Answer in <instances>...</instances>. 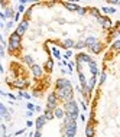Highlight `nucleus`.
<instances>
[{
  "label": "nucleus",
  "mask_w": 120,
  "mask_h": 137,
  "mask_svg": "<svg viewBox=\"0 0 120 137\" xmlns=\"http://www.w3.org/2000/svg\"><path fill=\"white\" fill-rule=\"evenodd\" d=\"M28 110H32V111H35V107L36 105H33V104H32V102H28Z\"/></svg>",
  "instance_id": "nucleus-37"
},
{
  "label": "nucleus",
  "mask_w": 120,
  "mask_h": 137,
  "mask_svg": "<svg viewBox=\"0 0 120 137\" xmlns=\"http://www.w3.org/2000/svg\"><path fill=\"white\" fill-rule=\"evenodd\" d=\"M90 13H91V16H94V18H100V12H98V9H96V7H93V9H90Z\"/></svg>",
  "instance_id": "nucleus-28"
},
{
  "label": "nucleus",
  "mask_w": 120,
  "mask_h": 137,
  "mask_svg": "<svg viewBox=\"0 0 120 137\" xmlns=\"http://www.w3.org/2000/svg\"><path fill=\"white\" fill-rule=\"evenodd\" d=\"M2 133L6 134V124H2ZM3 134H2V136H3Z\"/></svg>",
  "instance_id": "nucleus-43"
},
{
  "label": "nucleus",
  "mask_w": 120,
  "mask_h": 137,
  "mask_svg": "<svg viewBox=\"0 0 120 137\" xmlns=\"http://www.w3.org/2000/svg\"><path fill=\"white\" fill-rule=\"evenodd\" d=\"M67 87H72L70 80H65V78L57 80V88H67Z\"/></svg>",
  "instance_id": "nucleus-10"
},
{
  "label": "nucleus",
  "mask_w": 120,
  "mask_h": 137,
  "mask_svg": "<svg viewBox=\"0 0 120 137\" xmlns=\"http://www.w3.org/2000/svg\"><path fill=\"white\" fill-rule=\"evenodd\" d=\"M85 136L87 137H94V127L91 124H88L87 127H85Z\"/></svg>",
  "instance_id": "nucleus-21"
},
{
  "label": "nucleus",
  "mask_w": 120,
  "mask_h": 137,
  "mask_svg": "<svg viewBox=\"0 0 120 137\" xmlns=\"http://www.w3.org/2000/svg\"><path fill=\"white\" fill-rule=\"evenodd\" d=\"M0 56H5V48L0 49Z\"/></svg>",
  "instance_id": "nucleus-47"
},
{
  "label": "nucleus",
  "mask_w": 120,
  "mask_h": 137,
  "mask_svg": "<svg viewBox=\"0 0 120 137\" xmlns=\"http://www.w3.org/2000/svg\"><path fill=\"white\" fill-rule=\"evenodd\" d=\"M28 84H29V82H28L26 80H23V78H16V80L12 82V85H13L15 88H19V89H23Z\"/></svg>",
  "instance_id": "nucleus-7"
},
{
  "label": "nucleus",
  "mask_w": 120,
  "mask_h": 137,
  "mask_svg": "<svg viewBox=\"0 0 120 137\" xmlns=\"http://www.w3.org/2000/svg\"><path fill=\"white\" fill-rule=\"evenodd\" d=\"M96 82H97V77H91V78H90V80H88V82H87L91 91H93V88H94V87H96Z\"/></svg>",
  "instance_id": "nucleus-24"
},
{
  "label": "nucleus",
  "mask_w": 120,
  "mask_h": 137,
  "mask_svg": "<svg viewBox=\"0 0 120 137\" xmlns=\"http://www.w3.org/2000/svg\"><path fill=\"white\" fill-rule=\"evenodd\" d=\"M18 13H25V6H23V5L18 6Z\"/></svg>",
  "instance_id": "nucleus-35"
},
{
  "label": "nucleus",
  "mask_w": 120,
  "mask_h": 137,
  "mask_svg": "<svg viewBox=\"0 0 120 137\" xmlns=\"http://www.w3.org/2000/svg\"><path fill=\"white\" fill-rule=\"evenodd\" d=\"M22 61H23V64H26L28 66L33 65V58H32L31 55H25V56L22 58Z\"/></svg>",
  "instance_id": "nucleus-20"
},
{
  "label": "nucleus",
  "mask_w": 120,
  "mask_h": 137,
  "mask_svg": "<svg viewBox=\"0 0 120 137\" xmlns=\"http://www.w3.org/2000/svg\"><path fill=\"white\" fill-rule=\"evenodd\" d=\"M84 42H85V46L91 49L94 45L97 43V38H94V36H88V38H85V39H84Z\"/></svg>",
  "instance_id": "nucleus-13"
},
{
  "label": "nucleus",
  "mask_w": 120,
  "mask_h": 137,
  "mask_svg": "<svg viewBox=\"0 0 120 137\" xmlns=\"http://www.w3.org/2000/svg\"><path fill=\"white\" fill-rule=\"evenodd\" d=\"M32 10H33V7H32V9H29V10H26V13H25V16H26V20L29 18H31V14H32Z\"/></svg>",
  "instance_id": "nucleus-36"
},
{
  "label": "nucleus",
  "mask_w": 120,
  "mask_h": 137,
  "mask_svg": "<svg viewBox=\"0 0 120 137\" xmlns=\"http://www.w3.org/2000/svg\"><path fill=\"white\" fill-rule=\"evenodd\" d=\"M23 133H25V130L22 128V130H18V131L15 133V134H16V136H20V134H23Z\"/></svg>",
  "instance_id": "nucleus-44"
},
{
  "label": "nucleus",
  "mask_w": 120,
  "mask_h": 137,
  "mask_svg": "<svg viewBox=\"0 0 120 137\" xmlns=\"http://www.w3.org/2000/svg\"><path fill=\"white\" fill-rule=\"evenodd\" d=\"M46 121H48V120L45 118V115H39V117L36 118V121H35L36 130H42V127H44L45 124H46Z\"/></svg>",
  "instance_id": "nucleus-11"
},
{
  "label": "nucleus",
  "mask_w": 120,
  "mask_h": 137,
  "mask_svg": "<svg viewBox=\"0 0 120 137\" xmlns=\"http://www.w3.org/2000/svg\"><path fill=\"white\" fill-rule=\"evenodd\" d=\"M54 115H55V118L64 120V117H65V110H64V108H59V107H57V108L54 110Z\"/></svg>",
  "instance_id": "nucleus-15"
},
{
  "label": "nucleus",
  "mask_w": 120,
  "mask_h": 137,
  "mask_svg": "<svg viewBox=\"0 0 120 137\" xmlns=\"http://www.w3.org/2000/svg\"><path fill=\"white\" fill-rule=\"evenodd\" d=\"M91 61H93V59H91V56H90V55H87V53H78V55H77V62H78V64H83V62H85V64H90Z\"/></svg>",
  "instance_id": "nucleus-8"
},
{
  "label": "nucleus",
  "mask_w": 120,
  "mask_h": 137,
  "mask_svg": "<svg viewBox=\"0 0 120 137\" xmlns=\"http://www.w3.org/2000/svg\"><path fill=\"white\" fill-rule=\"evenodd\" d=\"M62 46H65V48H74V46H75V42L72 39H65Z\"/></svg>",
  "instance_id": "nucleus-23"
},
{
  "label": "nucleus",
  "mask_w": 120,
  "mask_h": 137,
  "mask_svg": "<svg viewBox=\"0 0 120 137\" xmlns=\"http://www.w3.org/2000/svg\"><path fill=\"white\" fill-rule=\"evenodd\" d=\"M35 111H36V113H39V111H42V107L36 105V107H35Z\"/></svg>",
  "instance_id": "nucleus-46"
},
{
  "label": "nucleus",
  "mask_w": 120,
  "mask_h": 137,
  "mask_svg": "<svg viewBox=\"0 0 120 137\" xmlns=\"http://www.w3.org/2000/svg\"><path fill=\"white\" fill-rule=\"evenodd\" d=\"M64 110H65V115L70 117V118L75 120L80 117V113H78V105H77V102L74 100H70V101L64 102Z\"/></svg>",
  "instance_id": "nucleus-1"
},
{
  "label": "nucleus",
  "mask_w": 120,
  "mask_h": 137,
  "mask_svg": "<svg viewBox=\"0 0 120 137\" xmlns=\"http://www.w3.org/2000/svg\"><path fill=\"white\" fill-rule=\"evenodd\" d=\"M45 118L48 120H52V118H55V115H54V111H51V110H48V108H45Z\"/></svg>",
  "instance_id": "nucleus-22"
},
{
  "label": "nucleus",
  "mask_w": 120,
  "mask_h": 137,
  "mask_svg": "<svg viewBox=\"0 0 120 137\" xmlns=\"http://www.w3.org/2000/svg\"><path fill=\"white\" fill-rule=\"evenodd\" d=\"M113 49H116V51H120V39H116L114 42H113Z\"/></svg>",
  "instance_id": "nucleus-31"
},
{
  "label": "nucleus",
  "mask_w": 120,
  "mask_h": 137,
  "mask_svg": "<svg viewBox=\"0 0 120 137\" xmlns=\"http://www.w3.org/2000/svg\"><path fill=\"white\" fill-rule=\"evenodd\" d=\"M19 19H20V13H16V16H15V20H16V22H18Z\"/></svg>",
  "instance_id": "nucleus-48"
},
{
  "label": "nucleus",
  "mask_w": 120,
  "mask_h": 137,
  "mask_svg": "<svg viewBox=\"0 0 120 137\" xmlns=\"http://www.w3.org/2000/svg\"><path fill=\"white\" fill-rule=\"evenodd\" d=\"M18 98H26V100H29V98H31V94L25 93V91H19V94H18Z\"/></svg>",
  "instance_id": "nucleus-27"
},
{
  "label": "nucleus",
  "mask_w": 120,
  "mask_h": 137,
  "mask_svg": "<svg viewBox=\"0 0 120 137\" xmlns=\"http://www.w3.org/2000/svg\"><path fill=\"white\" fill-rule=\"evenodd\" d=\"M6 97H9L10 100H16V98H18V97H16V95H15V94H12V93H9V94H7V95H6Z\"/></svg>",
  "instance_id": "nucleus-39"
},
{
  "label": "nucleus",
  "mask_w": 120,
  "mask_h": 137,
  "mask_svg": "<svg viewBox=\"0 0 120 137\" xmlns=\"http://www.w3.org/2000/svg\"><path fill=\"white\" fill-rule=\"evenodd\" d=\"M75 49H83L85 48V42L84 40H78V42H75V46H74Z\"/></svg>",
  "instance_id": "nucleus-30"
},
{
  "label": "nucleus",
  "mask_w": 120,
  "mask_h": 137,
  "mask_svg": "<svg viewBox=\"0 0 120 137\" xmlns=\"http://www.w3.org/2000/svg\"><path fill=\"white\" fill-rule=\"evenodd\" d=\"M77 13H78V14H81V16H83V14H85V9H84V7H80V9L77 10Z\"/></svg>",
  "instance_id": "nucleus-38"
},
{
  "label": "nucleus",
  "mask_w": 120,
  "mask_h": 137,
  "mask_svg": "<svg viewBox=\"0 0 120 137\" xmlns=\"http://www.w3.org/2000/svg\"><path fill=\"white\" fill-rule=\"evenodd\" d=\"M26 117H29V118H31V117H33V111H32V110H28L26 111Z\"/></svg>",
  "instance_id": "nucleus-40"
},
{
  "label": "nucleus",
  "mask_w": 120,
  "mask_h": 137,
  "mask_svg": "<svg viewBox=\"0 0 120 137\" xmlns=\"http://www.w3.org/2000/svg\"><path fill=\"white\" fill-rule=\"evenodd\" d=\"M101 12H104V13H107V14H113V13H116V9L114 7H103Z\"/></svg>",
  "instance_id": "nucleus-26"
},
{
  "label": "nucleus",
  "mask_w": 120,
  "mask_h": 137,
  "mask_svg": "<svg viewBox=\"0 0 120 137\" xmlns=\"http://www.w3.org/2000/svg\"><path fill=\"white\" fill-rule=\"evenodd\" d=\"M6 19H7V18H6V14H5V12H3V13H0V20H3V22H5Z\"/></svg>",
  "instance_id": "nucleus-42"
},
{
  "label": "nucleus",
  "mask_w": 120,
  "mask_h": 137,
  "mask_svg": "<svg viewBox=\"0 0 120 137\" xmlns=\"http://www.w3.org/2000/svg\"><path fill=\"white\" fill-rule=\"evenodd\" d=\"M44 69L46 72H52V69H54V61H52V59H48V61L45 62Z\"/></svg>",
  "instance_id": "nucleus-19"
},
{
  "label": "nucleus",
  "mask_w": 120,
  "mask_h": 137,
  "mask_svg": "<svg viewBox=\"0 0 120 137\" xmlns=\"http://www.w3.org/2000/svg\"><path fill=\"white\" fill-rule=\"evenodd\" d=\"M31 71H32V74H33L35 78H41V77H42V66H39L38 64H33V65L31 66Z\"/></svg>",
  "instance_id": "nucleus-9"
},
{
  "label": "nucleus",
  "mask_w": 120,
  "mask_h": 137,
  "mask_svg": "<svg viewBox=\"0 0 120 137\" xmlns=\"http://www.w3.org/2000/svg\"><path fill=\"white\" fill-rule=\"evenodd\" d=\"M58 100L59 98L57 97V94L55 93H51L48 95V102H46V108L48 110H51V111H54L55 108L58 107Z\"/></svg>",
  "instance_id": "nucleus-4"
},
{
  "label": "nucleus",
  "mask_w": 120,
  "mask_h": 137,
  "mask_svg": "<svg viewBox=\"0 0 120 137\" xmlns=\"http://www.w3.org/2000/svg\"><path fill=\"white\" fill-rule=\"evenodd\" d=\"M28 27H29V22H28L26 19H23L22 22L18 25V27H16V31H15V33H18L19 36H23L25 33H26Z\"/></svg>",
  "instance_id": "nucleus-5"
},
{
  "label": "nucleus",
  "mask_w": 120,
  "mask_h": 137,
  "mask_svg": "<svg viewBox=\"0 0 120 137\" xmlns=\"http://www.w3.org/2000/svg\"><path fill=\"white\" fill-rule=\"evenodd\" d=\"M71 56H72V52L70 51V49H68L67 52H65V55H64V61H68V59H70Z\"/></svg>",
  "instance_id": "nucleus-32"
},
{
  "label": "nucleus",
  "mask_w": 120,
  "mask_h": 137,
  "mask_svg": "<svg viewBox=\"0 0 120 137\" xmlns=\"http://www.w3.org/2000/svg\"><path fill=\"white\" fill-rule=\"evenodd\" d=\"M80 118H81V121H85V115L84 114H80Z\"/></svg>",
  "instance_id": "nucleus-50"
},
{
  "label": "nucleus",
  "mask_w": 120,
  "mask_h": 137,
  "mask_svg": "<svg viewBox=\"0 0 120 137\" xmlns=\"http://www.w3.org/2000/svg\"><path fill=\"white\" fill-rule=\"evenodd\" d=\"M88 65H90V72H91V77H97V75H98L97 62H96V61H91Z\"/></svg>",
  "instance_id": "nucleus-14"
},
{
  "label": "nucleus",
  "mask_w": 120,
  "mask_h": 137,
  "mask_svg": "<svg viewBox=\"0 0 120 137\" xmlns=\"http://www.w3.org/2000/svg\"><path fill=\"white\" fill-rule=\"evenodd\" d=\"M119 39H120V38H119Z\"/></svg>",
  "instance_id": "nucleus-52"
},
{
  "label": "nucleus",
  "mask_w": 120,
  "mask_h": 137,
  "mask_svg": "<svg viewBox=\"0 0 120 137\" xmlns=\"http://www.w3.org/2000/svg\"><path fill=\"white\" fill-rule=\"evenodd\" d=\"M20 38L22 36H19L18 33H12L9 38V51L10 52H13V51H16V49L20 48Z\"/></svg>",
  "instance_id": "nucleus-3"
},
{
  "label": "nucleus",
  "mask_w": 120,
  "mask_h": 137,
  "mask_svg": "<svg viewBox=\"0 0 120 137\" xmlns=\"http://www.w3.org/2000/svg\"><path fill=\"white\" fill-rule=\"evenodd\" d=\"M32 126H33V123H32L31 120H28V121H26V127H32Z\"/></svg>",
  "instance_id": "nucleus-45"
},
{
  "label": "nucleus",
  "mask_w": 120,
  "mask_h": 137,
  "mask_svg": "<svg viewBox=\"0 0 120 137\" xmlns=\"http://www.w3.org/2000/svg\"><path fill=\"white\" fill-rule=\"evenodd\" d=\"M33 137H42V131H41V130H36L35 136H33Z\"/></svg>",
  "instance_id": "nucleus-41"
},
{
  "label": "nucleus",
  "mask_w": 120,
  "mask_h": 137,
  "mask_svg": "<svg viewBox=\"0 0 120 137\" xmlns=\"http://www.w3.org/2000/svg\"><path fill=\"white\" fill-rule=\"evenodd\" d=\"M78 80H80L81 85H87V82H88V81L85 80V77H84V74H83V72H78Z\"/></svg>",
  "instance_id": "nucleus-25"
},
{
  "label": "nucleus",
  "mask_w": 120,
  "mask_h": 137,
  "mask_svg": "<svg viewBox=\"0 0 120 137\" xmlns=\"http://www.w3.org/2000/svg\"><path fill=\"white\" fill-rule=\"evenodd\" d=\"M107 75H106V72H101V77H100V84H104V81H106Z\"/></svg>",
  "instance_id": "nucleus-33"
},
{
  "label": "nucleus",
  "mask_w": 120,
  "mask_h": 137,
  "mask_svg": "<svg viewBox=\"0 0 120 137\" xmlns=\"http://www.w3.org/2000/svg\"><path fill=\"white\" fill-rule=\"evenodd\" d=\"M64 137H75L74 134H64Z\"/></svg>",
  "instance_id": "nucleus-51"
},
{
  "label": "nucleus",
  "mask_w": 120,
  "mask_h": 137,
  "mask_svg": "<svg viewBox=\"0 0 120 137\" xmlns=\"http://www.w3.org/2000/svg\"><path fill=\"white\" fill-rule=\"evenodd\" d=\"M55 94L59 100H64L67 102L70 100H72V95H74V91H72V87H67V88H55Z\"/></svg>",
  "instance_id": "nucleus-2"
},
{
  "label": "nucleus",
  "mask_w": 120,
  "mask_h": 137,
  "mask_svg": "<svg viewBox=\"0 0 120 137\" xmlns=\"http://www.w3.org/2000/svg\"><path fill=\"white\" fill-rule=\"evenodd\" d=\"M81 107H83V108H84V111H85V110H87V104H85V102H84V101L81 102Z\"/></svg>",
  "instance_id": "nucleus-49"
},
{
  "label": "nucleus",
  "mask_w": 120,
  "mask_h": 137,
  "mask_svg": "<svg viewBox=\"0 0 120 137\" xmlns=\"http://www.w3.org/2000/svg\"><path fill=\"white\" fill-rule=\"evenodd\" d=\"M51 52H52V55L55 58L61 59V52H59V49H58V48H52V51H51Z\"/></svg>",
  "instance_id": "nucleus-29"
},
{
  "label": "nucleus",
  "mask_w": 120,
  "mask_h": 137,
  "mask_svg": "<svg viewBox=\"0 0 120 137\" xmlns=\"http://www.w3.org/2000/svg\"><path fill=\"white\" fill-rule=\"evenodd\" d=\"M5 14H6V18L9 19V20H15V16H16L15 9H6L5 10Z\"/></svg>",
  "instance_id": "nucleus-18"
},
{
  "label": "nucleus",
  "mask_w": 120,
  "mask_h": 137,
  "mask_svg": "<svg viewBox=\"0 0 120 137\" xmlns=\"http://www.w3.org/2000/svg\"><path fill=\"white\" fill-rule=\"evenodd\" d=\"M62 5L65 6L68 10H71V12H77V10L80 9V6L78 5H75V3H70V2H64Z\"/></svg>",
  "instance_id": "nucleus-16"
},
{
  "label": "nucleus",
  "mask_w": 120,
  "mask_h": 137,
  "mask_svg": "<svg viewBox=\"0 0 120 137\" xmlns=\"http://www.w3.org/2000/svg\"><path fill=\"white\" fill-rule=\"evenodd\" d=\"M0 114H2V117H3L5 120H7V121H9V120L12 118V117L9 115V114H10V113H9V110L6 108V105L3 104V102L0 104Z\"/></svg>",
  "instance_id": "nucleus-12"
},
{
  "label": "nucleus",
  "mask_w": 120,
  "mask_h": 137,
  "mask_svg": "<svg viewBox=\"0 0 120 137\" xmlns=\"http://www.w3.org/2000/svg\"><path fill=\"white\" fill-rule=\"evenodd\" d=\"M103 46H104V45H103L101 42H97V43L94 45L93 48L90 49V51H91L93 53H100V52H101V49H103Z\"/></svg>",
  "instance_id": "nucleus-17"
},
{
  "label": "nucleus",
  "mask_w": 120,
  "mask_h": 137,
  "mask_svg": "<svg viewBox=\"0 0 120 137\" xmlns=\"http://www.w3.org/2000/svg\"><path fill=\"white\" fill-rule=\"evenodd\" d=\"M97 20H98V23H100V25H101V26L104 27V29H110V27L113 26L111 20H110L109 18H107V16H100V18H98Z\"/></svg>",
  "instance_id": "nucleus-6"
},
{
  "label": "nucleus",
  "mask_w": 120,
  "mask_h": 137,
  "mask_svg": "<svg viewBox=\"0 0 120 137\" xmlns=\"http://www.w3.org/2000/svg\"><path fill=\"white\" fill-rule=\"evenodd\" d=\"M12 26H13V20H9V22L6 23V31H10Z\"/></svg>",
  "instance_id": "nucleus-34"
}]
</instances>
